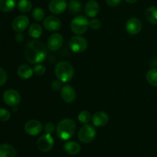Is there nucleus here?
I'll list each match as a JSON object with an SVG mask.
<instances>
[{"mask_svg": "<svg viewBox=\"0 0 157 157\" xmlns=\"http://www.w3.org/2000/svg\"><path fill=\"white\" fill-rule=\"evenodd\" d=\"M67 7L70 12L73 14H78L81 11L82 4L78 0H70L67 4Z\"/></svg>", "mask_w": 157, "mask_h": 157, "instance_id": "nucleus-24", "label": "nucleus"}, {"mask_svg": "<svg viewBox=\"0 0 157 157\" xmlns=\"http://www.w3.org/2000/svg\"><path fill=\"white\" fill-rule=\"evenodd\" d=\"M89 20L84 15H78L72 19L71 29L75 35H81L87 32L89 28Z\"/></svg>", "mask_w": 157, "mask_h": 157, "instance_id": "nucleus-4", "label": "nucleus"}, {"mask_svg": "<svg viewBox=\"0 0 157 157\" xmlns=\"http://www.w3.org/2000/svg\"><path fill=\"white\" fill-rule=\"evenodd\" d=\"M16 6V0H0V11L12 12Z\"/></svg>", "mask_w": 157, "mask_h": 157, "instance_id": "nucleus-22", "label": "nucleus"}, {"mask_svg": "<svg viewBox=\"0 0 157 157\" xmlns=\"http://www.w3.org/2000/svg\"><path fill=\"white\" fill-rule=\"evenodd\" d=\"M61 97L66 103H72L76 98V92L75 88L71 85L66 84L61 89Z\"/></svg>", "mask_w": 157, "mask_h": 157, "instance_id": "nucleus-15", "label": "nucleus"}, {"mask_svg": "<svg viewBox=\"0 0 157 157\" xmlns=\"http://www.w3.org/2000/svg\"><path fill=\"white\" fill-rule=\"evenodd\" d=\"M11 113L8 110L5 108H0V121L6 122L10 119Z\"/></svg>", "mask_w": 157, "mask_h": 157, "instance_id": "nucleus-29", "label": "nucleus"}, {"mask_svg": "<svg viewBox=\"0 0 157 157\" xmlns=\"http://www.w3.org/2000/svg\"><path fill=\"white\" fill-rule=\"evenodd\" d=\"M100 11V6L96 1L94 0H90L87 4L85 5L84 7V12L86 15L90 18H94Z\"/></svg>", "mask_w": 157, "mask_h": 157, "instance_id": "nucleus-17", "label": "nucleus"}, {"mask_svg": "<svg viewBox=\"0 0 157 157\" xmlns=\"http://www.w3.org/2000/svg\"><path fill=\"white\" fill-rule=\"evenodd\" d=\"M42 34V28L38 23H33L29 27V35L33 38H38Z\"/></svg>", "mask_w": 157, "mask_h": 157, "instance_id": "nucleus-23", "label": "nucleus"}, {"mask_svg": "<svg viewBox=\"0 0 157 157\" xmlns=\"http://www.w3.org/2000/svg\"><path fill=\"white\" fill-rule=\"evenodd\" d=\"M64 41L63 36L59 33H54L49 36L47 41V48L51 52H56L61 48Z\"/></svg>", "mask_w": 157, "mask_h": 157, "instance_id": "nucleus-10", "label": "nucleus"}, {"mask_svg": "<svg viewBox=\"0 0 157 157\" xmlns=\"http://www.w3.org/2000/svg\"><path fill=\"white\" fill-rule=\"evenodd\" d=\"M56 78L63 83L70 81L75 75V70L71 64L67 61H60L55 67Z\"/></svg>", "mask_w": 157, "mask_h": 157, "instance_id": "nucleus-3", "label": "nucleus"}, {"mask_svg": "<svg viewBox=\"0 0 157 157\" xmlns=\"http://www.w3.org/2000/svg\"><path fill=\"white\" fill-rule=\"evenodd\" d=\"M16 150L12 146L4 144L0 145V157H16Z\"/></svg>", "mask_w": 157, "mask_h": 157, "instance_id": "nucleus-20", "label": "nucleus"}, {"mask_svg": "<svg viewBox=\"0 0 157 157\" xmlns=\"http://www.w3.org/2000/svg\"><path fill=\"white\" fill-rule=\"evenodd\" d=\"M76 130V124L71 119L66 118L60 121L56 127V133L63 140H68L74 136Z\"/></svg>", "mask_w": 157, "mask_h": 157, "instance_id": "nucleus-2", "label": "nucleus"}, {"mask_svg": "<svg viewBox=\"0 0 157 157\" xmlns=\"http://www.w3.org/2000/svg\"><path fill=\"white\" fill-rule=\"evenodd\" d=\"M44 15H45V13H44V9L40 7L35 8L32 12V17L37 21H42L44 18Z\"/></svg>", "mask_w": 157, "mask_h": 157, "instance_id": "nucleus-28", "label": "nucleus"}, {"mask_svg": "<svg viewBox=\"0 0 157 157\" xmlns=\"http://www.w3.org/2000/svg\"><path fill=\"white\" fill-rule=\"evenodd\" d=\"M64 150L69 155L75 156L81 151V146L75 141H68L64 145Z\"/></svg>", "mask_w": 157, "mask_h": 157, "instance_id": "nucleus-18", "label": "nucleus"}, {"mask_svg": "<svg viewBox=\"0 0 157 157\" xmlns=\"http://www.w3.org/2000/svg\"><path fill=\"white\" fill-rule=\"evenodd\" d=\"M145 17L147 21L153 25H157V7L150 6L145 12Z\"/></svg>", "mask_w": 157, "mask_h": 157, "instance_id": "nucleus-21", "label": "nucleus"}, {"mask_svg": "<svg viewBox=\"0 0 157 157\" xmlns=\"http://www.w3.org/2000/svg\"><path fill=\"white\" fill-rule=\"evenodd\" d=\"M43 26L48 32H56L61 26V20L55 15H49L43 21Z\"/></svg>", "mask_w": 157, "mask_h": 157, "instance_id": "nucleus-12", "label": "nucleus"}, {"mask_svg": "<svg viewBox=\"0 0 157 157\" xmlns=\"http://www.w3.org/2000/svg\"><path fill=\"white\" fill-rule=\"evenodd\" d=\"M147 80L152 86L157 87V68H152L147 72Z\"/></svg>", "mask_w": 157, "mask_h": 157, "instance_id": "nucleus-25", "label": "nucleus"}, {"mask_svg": "<svg viewBox=\"0 0 157 157\" xmlns=\"http://www.w3.org/2000/svg\"><path fill=\"white\" fill-rule=\"evenodd\" d=\"M8 79V75L6 71L0 67V86H2L6 84Z\"/></svg>", "mask_w": 157, "mask_h": 157, "instance_id": "nucleus-33", "label": "nucleus"}, {"mask_svg": "<svg viewBox=\"0 0 157 157\" xmlns=\"http://www.w3.org/2000/svg\"><path fill=\"white\" fill-rule=\"evenodd\" d=\"M107 2V4L109 6H111V7H116V6H119L121 2V0H106Z\"/></svg>", "mask_w": 157, "mask_h": 157, "instance_id": "nucleus-35", "label": "nucleus"}, {"mask_svg": "<svg viewBox=\"0 0 157 157\" xmlns=\"http://www.w3.org/2000/svg\"><path fill=\"white\" fill-rule=\"evenodd\" d=\"M94 126L97 127H101L105 126L109 121V116L106 112L98 111L93 115L91 118Z\"/></svg>", "mask_w": 157, "mask_h": 157, "instance_id": "nucleus-16", "label": "nucleus"}, {"mask_svg": "<svg viewBox=\"0 0 157 157\" xmlns=\"http://www.w3.org/2000/svg\"><path fill=\"white\" fill-rule=\"evenodd\" d=\"M54 144H55L54 138L52 137V134H48V133L41 135L37 141V147L38 150L44 153H47L52 150Z\"/></svg>", "mask_w": 157, "mask_h": 157, "instance_id": "nucleus-7", "label": "nucleus"}, {"mask_svg": "<svg viewBox=\"0 0 157 157\" xmlns=\"http://www.w3.org/2000/svg\"><path fill=\"white\" fill-rule=\"evenodd\" d=\"M96 130L90 124H84L78 132V138L83 144H90L96 136Z\"/></svg>", "mask_w": 157, "mask_h": 157, "instance_id": "nucleus-5", "label": "nucleus"}, {"mask_svg": "<svg viewBox=\"0 0 157 157\" xmlns=\"http://www.w3.org/2000/svg\"><path fill=\"white\" fill-rule=\"evenodd\" d=\"M55 130H56V127H55V124L52 122L47 123L44 127V132H45L46 133H48V134H52V133L55 132Z\"/></svg>", "mask_w": 157, "mask_h": 157, "instance_id": "nucleus-32", "label": "nucleus"}, {"mask_svg": "<svg viewBox=\"0 0 157 157\" xmlns=\"http://www.w3.org/2000/svg\"><path fill=\"white\" fill-rule=\"evenodd\" d=\"M17 6L18 10L21 12H29L32 9V4L29 0H20Z\"/></svg>", "mask_w": 157, "mask_h": 157, "instance_id": "nucleus-26", "label": "nucleus"}, {"mask_svg": "<svg viewBox=\"0 0 157 157\" xmlns=\"http://www.w3.org/2000/svg\"><path fill=\"white\" fill-rule=\"evenodd\" d=\"M3 101L10 107H16L21 101V96L16 90L9 89L3 94Z\"/></svg>", "mask_w": 157, "mask_h": 157, "instance_id": "nucleus-8", "label": "nucleus"}, {"mask_svg": "<svg viewBox=\"0 0 157 157\" xmlns=\"http://www.w3.org/2000/svg\"><path fill=\"white\" fill-rule=\"evenodd\" d=\"M69 48L75 53H82L87 48V40L80 35H75L69 40Z\"/></svg>", "mask_w": 157, "mask_h": 157, "instance_id": "nucleus-6", "label": "nucleus"}, {"mask_svg": "<svg viewBox=\"0 0 157 157\" xmlns=\"http://www.w3.org/2000/svg\"><path fill=\"white\" fill-rule=\"evenodd\" d=\"M23 39H24V36H23L22 34L17 33V35H15V40H16V41H18V42H21V41H23Z\"/></svg>", "mask_w": 157, "mask_h": 157, "instance_id": "nucleus-36", "label": "nucleus"}, {"mask_svg": "<svg viewBox=\"0 0 157 157\" xmlns=\"http://www.w3.org/2000/svg\"><path fill=\"white\" fill-rule=\"evenodd\" d=\"M24 129L27 134L30 136H36L42 131L43 125L39 121L30 120L25 123Z\"/></svg>", "mask_w": 157, "mask_h": 157, "instance_id": "nucleus-9", "label": "nucleus"}, {"mask_svg": "<svg viewBox=\"0 0 157 157\" xmlns=\"http://www.w3.org/2000/svg\"><path fill=\"white\" fill-rule=\"evenodd\" d=\"M33 71L34 73L36 75H38V76H41V75H43L45 73L46 67H44V65H42V64H35V66L34 67Z\"/></svg>", "mask_w": 157, "mask_h": 157, "instance_id": "nucleus-30", "label": "nucleus"}, {"mask_svg": "<svg viewBox=\"0 0 157 157\" xmlns=\"http://www.w3.org/2000/svg\"><path fill=\"white\" fill-rule=\"evenodd\" d=\"M47 55V46L40 41L34 40L29 41L25 48V58L31 64H40L45 60Z\"/></svg>", "mask_w": 157, "mask_h": 157, "instance_id": "nucleus-1", "label": "nucleus"}, {"mask_svg": "<svg viewBox=\"0 0 157 157\" xmlns=\"http://www.w3.org/2000/svg\"><path fill=\"white\" fill-rule=\"evenodd\" d=\"M62 88V82L60 80H55L52 83V89L54 91H58Z\"/></svg>", "mask_w": 157, "mask_h": 157, "instance_id": "nucleus-34", "label": "nucleus"}, {"mask_svg": "<svg viewBox=\"0 0 157 157\" xmlns=\"http://www.w3.org/2000/svg\"><path fill=\"white\" fill-rule=\"evenodd\" d=\"M66 0H52L48 5V9L55 15L62 14L67 9Z\"/></svg>", "mask_w": 157, "mask_h": 157, "instance_id": "nucleus-14", "label": "nucleus"}, {"mask_svg": "<svg viewBox=\"0 0 157 157\" xmlns=\"http://www.w3.org/2000/svg\"><path fill=\"white\" fill-rule=\"evenodd\" d=\"M78 121L81 123V124H87L91 121V115L90 113H89L88 111L87 110H83L81 111V113L78 114Z\"/></svg>", "mask_w": 157, "mask_h": 157, "instance_id": "nucleus-27", "label": "nucleus"}, {"mask_svg": "<svg viewBox=\"0 0 157 157\" xmlns=\"http://www.w3.org/2000/svg\"><path fill=\"white\" fill-rule=\"evenodd\" d=\"M126 30L130 35H137L142 30V22L137 18H130L126 23Z\"/></svg>", "mask_w": 157, "mask_h": 157, "instance_id": "nucleus-13", "label": "nucleus"}, {"mask_svg": "<svg viewBox=\"0 0 157 157\" xmlns=\"http://www.w3.org/2000/svg\"><path fill=\"white\" fill-rule=\"evenodd\" d=\"M17 74L22 79H29L33 75V69L28 64H21L18 67Z\"/></svg>", "mask_w": 157, "mask_h": 157, "instance_id": "nucleus-19", "label": "nucleus"}, {"mask_svg": "<svg viewBox=\"0 0 157 157\" xmlns=\"http://www.w3.org/2000/svg\"><path fill=\"white\" fill-rule=\"evenodd\" d=\"M29 25V19L26 15H18L13 20L12 27L17 33H21L24 32Z\"/></svg>", "mask_w": 157, "mask_h": 157, "instance_id": "nucleus-11", "label": "nucleus"}, {"mask_svg": "<svg viewBox=\"0 0 157 157\" xmlns=\"http://www.w3.org/2000/svg\"><path fill=\"white\" fill-rule=\"evenodd\" d=\"M89 27L93 30H98L101 27V21L98 18H93L89 21Z\"/></svg>", "mask_w": 157, "mask_h": 157, "instance_id": "nucleus-31", "label": "nucleus"}, {"mask_svg": "<svg viewBox=\"0 0 157 157\" xmlns=\"http://www.w3.org/2000/svg\"><path fill=\"white\" fill-rule=\"evenodd\" d=\"M125 1L128 3H135V2H136L138 0H125Z\"/></svg>", "mask_w": 157, "mask_h": 157, "instance_id": "nucleus-37", "label": "nucleus"}]
</instances>
